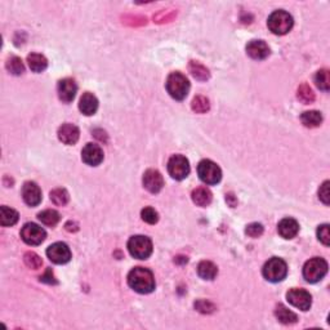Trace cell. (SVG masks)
<instances>
[{"instance_id": "10", "label": "cell", "mask_w": 330, "mask_h": 330, "mask_svg": "<svg viewBox=\"0 0 330 330\" xmlns=\"http://www.w3.org/2000/svg\"><path fill=\"white\" fill-rule=\"evenodd\" d=\"M286 299L292 306L302 311H308L312 305V297L305 289H291L286 293Z\"/></svg>"}, {"instance_id": "14", "label": "cell", "mask_w": 330, "mask_h": 330, "mask_svg": "<svg viewBox=\"0 0 330 330\" xmlns=\"http://www.w3.org/2000/svg\"><path fill=\"white\" fill-rule=\"evenodd\" d=\"M57 92H58V97H60L61 101H63V102L66 103L71 102V101L75 98V96H76V92H77L76 82H75L72 79H68V77L60 80L57 87Z\"/></svg>"}, {"instance_id": "13", "label": "cell", "mask_w": 330, "mask_h": 330, "mask_svg": "<svg viewBox=\"0 0 330 330\" xmlns=\"http://www.w3.org/2000/svg\"><path fill=\"white\" fill-rule=\"evenodd\" d=\"M142 182L146 190L151 194H157L159 191H161L162 186H164L162 176L155 169H148V171L145 172Z\"/></svg>"}, {"instance_id": "20", "label": "cell", "mask_w": 330, "mask_h": 330, "mask_svg": "<svg viewBox=\"0 0 330 330\" xmlns=\"http://www.w3.org/2000/svg\"><path fill=\"white\" fill-rule=\"evenodd\" d=\"M191 197H192V201L195 202L199 207H208L212 202V192L207 187H197L192 191L191 194Z\"/></svg>"}, {"instance_id": "26", "label": "cell", "mask_w": 330, "mask_h": 330, "mask_svg": "<svg viewBox=\"0 0 330 330\" xmlns=\"http://www.w3.org/2000/svg\"><path fill=\"white\" fill-rule=\"evenodd\" d=\"M37 218H39V221L43 225L49 226V227H53V226H56L60 222V214H58V212L52 211V209L39 213L37 214Z\"/></svg>"}, {"instance_id": "18", "label": "cell", "mask_w": 330, "mask_h": 330, "mask_svg": "<svg viewBox=\"0 0 330 330\" xmlns=\"http://www.w3.org/2000/svg\"><path fill=\"white\" fill-rule=\"evenodd\" d=\"M277 231H279L280 236L284 239H293L297 236V233L299 231V225L296 219L293 218H284L280 221L279 226H277Z\"/></svg>"}, {"instance_id": "37", "label": "cell", "mask_w": 330, "mask_h": 330, "mask_svg": "<svg viewBox=\"0 0 330 330\" xmlns=\"http://www.w3.org/2000/svg\"><path fill=\"white\" fill-rule=\"evenodd\" d=\"M330 182L329 181H325L324 183L321 185L319 190V199L324 202L325 205H329L330 202V190H329Z\"/></svg>"}, {"instance_id": "29", "label": "cell", "mask_w": 330, "mask_h": 330, "mask_svg": "<svg viewBox=\"0 0 330 330\" xmlns=\"http://www.w3.org/2000/svg\"><path fill=\"white\" fill-rule=\"evenodd\" d=\"M297 97L302 103L308 105V103H312L315 101V93L307 84H302L298 88V92H297Z\"/></svg>"}, {"instance_id": "30", "label": "cell", "mask_w": 330, "mask_h": 330, "mask_svg": "<svg viewBox=\"0 0 330 330\" xmlns=\"http://www.w3.org/2000/svg\"><path fill=\"white\" fill-rule=\"evenodd\" d=\"M68 192L65 190V188H56L51 192V200L53 204L58 205V207H63L68 202Z\"/></svg>"}, {"instance_id": "21", "label": "cell", "mask_w": 330, "mask_h": 330, "mask_svg": "<svg viewBox=\"0 0 330 330\" xmlns=\"http://www.w3.org/2000/svg\"><path fill=\"white\" fill-rule=\"evenodd\" d=\"M27 63L29 67L31 68V71L34 72H43L47 67H48V61L44 57L43 54L39 53H31L27 56Z\"/></svg>"}, {"instance_id": "22", "label": "cell", "mask_w": 330, "mask_h": 330, "mask_svg": "<svg viewBox=\"0 0 330 330\" xmlns=\"http://www.w3.org/2000/svg\"><path fill=\"white\" fill-rule=\"evenodd\" d=\"M197 273L204 280H213L218 273V268L211 261H202L197 266Z\"/></svg>"}, {"instance_id": "1", "label": "cell", "mask_w": 330, "mask_h": 330, "mask_svg": "<svg viewBox=\"0 0 330 330\" xmlns=\"http://www.w3.org/2000/svg\"><path fill=\"white\" fill-rule=\"evenodd\" d=\"M128 284L137 293H151L155 289L154 273L145 267L133 268L128 275Z\"/></svg>"}, {"instance_id": "33", "label": "cell", "mask_w": 330, "mask_h": 330, "mask_svg": "<svg viewBox=\"0 0 330 330\" xmlns=\"http://www.w3.org/2000/svg\"><path fill=\"white\" fill-rule=\"evenodd\" d=\"M23 262H25V265L27 266V267L32 268V270H37V268H40L42 265H43L42 258H40L36 253H34V252H27V253L23 256Z\"/></svg>"}, {"instance_id": "12", "label": "cell", "mask_w": 330, "mask_h": 330, "mask_svg": "<svg viewBox=\"0 0 330 330\" xmlns=\"http://www.w3.org/2000/svg\"><path fill=\"white\" fill-rule=\"evenodd\" d=\"M81 159L91 167H97L103 161V151L96 143H88L81 151Z\"/></svg>"}, {"instance_id": "16", "label": "cell", "mask_w": 330, "mask_h": 330, "mask_svg": "<svg viewBox=\"0 0 330 330\" xmlns=\"http://www.w3.org/2000/svg\"><path fill=\"white\" fill-rule=\"evenodd\" d=\"M246 53L253 60H265L270 56V47L263 40H252L246 46Z\"/></svg>"}, {"instance_id": "34", "label": "cell", "mask_w": 330, "mask_h": 330, "mask_svg": "<svg viewBox=\"0 0 330 330\" xmlns=\"http://www.w3.org/2000/svg\"><path fill=\"white\" fill-rule=\"evenodd\" d=\"M141 217H142L143 221L147 222L148 225H155V223L159 221V214H157V212L155 211L154 208H150V207L142 209V212H141Z\"/></svg>"}, {"instance_id": "19", "label": "cell", "mask_w": 330, "mask_h": 330, "mask_svg": "<svg viewBox=\"0 0 330 330\" xmlns=\"http://www.w3.org/2000/svg\"><path fill=\"white\" fill-rule=\"evenodd\" d=\"M79 108L82 114L87 115V116H91V115L96 114V111H97L98 100L96 98L94 94L87 92V93L82 94L81 98H80Z\"/></svg>"}, {"instance_id": "8", "label": "cell", "mask_w": 330, "mask_h": 330, "mask_svg": "<svg viewBox=\"0 0 330 330\" xmlns=\"http://www.w3.org/2000/svg\"><path fill=\"white\" fill-rule=\"evenodd\" d=\"M168 172L171 177L176 181L185 180L190 174V164L188 160L182 155H174L168 161Z\"/></svg>"}, {"instance_id": "5", "label": "cell", "mask_w": 330, "mask_h": 330, "mask_svg": "<svg viewBox=\"0 0 330 330\" xmlns=\"http://www.w3.org/2000/svg\"><path fill=\"white\" fill-rule=\"evenodd\" d=\"M262 273L267 281L280 282L286 277L287 266L282 259L271 258L270 261H267L266 265L263 266Z\"/></svg>"}, {"instance_id": "39", "label": "cell", "mask_w": 330, "mask_h": 330, "mask_svg": "<svg viewBox=\"0 0 330 330\" xmlns=\"http://www.w3.org/2000/svg\"><path fill=\"white\" fill-rule=\"evenodd\" d=\"M40 281L48 282V284H56V282H57L56 280H54L53 272H52L51 270H47L43 276H40Z\"/></svg>"}, {"instance_id": "15", "label": "cell", "mask_w": 330, "mask_h": 330, "mask_svg": "<svg viewBox=\"0 0 330 330\" xmlns=\"http://www.w3.org/2000/svg\"><path fill=\"white\" fill-rule=\"evenodd\" d=\"M23 201L29 207H36L42 202V191L35 182H26L22 187Z\"/></svg>"}, {"instance_id": "4", "label": "cell", "mask_w": 330, "mask_h": 330, "mask_svg": "<svg viewBox=\"0 0 330 330\" xmlns=\"http://www.w3.org/2000/svg\"><path fill=\"white\" fill-rule=\"evenodd\" d=\"M327 272V262L324 258L315 257V258L307 261L303 267V277L306 281L315 284L324 279V276Z\"/></svg>"}, {"instance_id": "7", "label": "cell", "mask_w": 330, "mask_h": 330, "mask_svg": "<svg viewBox=\"0 0 330 330\" xmlns=\"http://www.w3.org/2000/svg\"><path fill=\"white\" fill-rule=\"evenodd\" d=\"M197 174L207 185H217L222 178V171L212 160H201L197 165Z\"/></svg>"}, {"instance_id": "6", "label": "cell", "mask_w": 330, "mask_h": 330, "mask_svg": "<svg viewBox=\"0 0 330 330\" xmlns=\"http://www.w3.org/2000/svg\"><path fill=\"white\" fill-rule=\"evenodd\" d=\"M128 251L137 259H147L152 254V241L147 236L137 235L128 241Z\"/></svg>"}, {"instance_id": "32", "label": "cell", "mask_w": 330, "mask_h": 330, "mask_svg": "<svg viewBox=\"0 0 330 330\" xmlns=\"http://www.w3.org/2000/svg\"><path fill=\"white\" fill-rule=\"evenodd\" d=\"M6 66H7V70L13 75H21L25 72V66H23L22 60L18 57L8 58Z\"/></svg>"}, {"instance_id": "38", "label": "cell", "mask_w": 330, "mask_h": 330, "mask_svg": "<svg viewBox=\"0 0 330 330\" xmlns=\"http://www.w3.org/2000/svg\"><path fill=\"white\" fill-rule=\"evenodd\" d=\"M195 307L197 308V311H200V312L202 313H211L214 311V306L212 305L211 302H207V301H199L195 303Z\"/></svg>"}, {"instance_id": "27", "label": "cell", "mask_w": 330, "mask_h": 330, "mask_svg": "<svg viewBox=\"0 0 330 330\" xmlns=\"http://www.w3.org/2000/svg\"><path fill=\"white\" fill-rule=\"evenodd\" d=\"M315 82L316 87L321 91L327 92L330 89V76H329V71L322 68V70H319L317 74L315 75Z\"/></svg>"}, {"instance_id": "28", "label": "cell", "mask_w": 330, "mask_h": 330, "mask_svg": "<svg viewBox=\"0 0 330 330\" xmlns=\"http://www.w3.org/2000/svg\"><path fill=\"white\" fill-rule=\"evenodd\" d=\"M190 71H191V74L194 75L195 79H197V80H202V81H204V80L209 79L208 68L205 67V66H202L201 63H199V62L191 61Z\"/></svg>"}, {"instance_id": "36", "label": "cell", "mask_w": 330, "mask_h": 330, "mask_svg": "<svg viewBox=\"0 0 330 330\" xmlns=\"http://www.w3.org/2000/svg\"><path fill=\"white\" fill-rule=\"evenodd\" d=\"M245 233L251 237H259L263 233V226L261 223H251L245 228Z\"/></svg>"}, {"instance_id": "40", "label": "cell", "mask_w": 330, "mask_h": 330, "mask_svg": "<svg viewBox=\"0 0 330 330\" xmlns=\"http://www.w3.org/2000/svg\"><path fill=\"white\" fill-rule=\"evenodd\" d=\"M66 230L67 231H77L79 230V227H77V225L75 222H68V223H66Z\"/></svg>"}, {"instance_id": "31", "label": "cell", "mask_w": 330, "mask_h": 330, "mask_svg": "<svg viewBox=\"0 0 330 330\" xmlns=\"http://www.w3.org/2000/svg\"><path fill=\"white\" fill-rule=\"evenodd\" d=\"M191 107L196 114H205L207 111H209L211 105H209L208 98L204 97V96H197L191 103Z\"/></svg>"}, {"instance_id": "23", "label": "cell", "mask_w": 330, "mask_h": 330, "mask_svg": "<svg viewBox=\"0 0 330 330\" xmlns=\"http://www.w3.org/2000/svg\"><path fill=\"white\" fill-rule=\"evenodd\" d=\"M275 316H276V319L279 320L281 324L289 325V324H294L297 322L298 317H297L296 313L293 311H291L289 308H286L285 306L279 305L275 310Z\"/></svg>"}, {"instance_id": "2", "label": "cell", "mask_w": 330, "mask_h": 330, "mask_svg": "<svg viewBox=\"0 0 330 330\" xmlns=\"http://www.w3.org/2000/svg\"><path fill=\"white\" fill-rule=\"evenodd\" d=\"M167 91L174 100L182 101L190 91V82L181 72H172L167 79Z\"/></svg>"}, {"instance_id": "11", "label": "cell", "mask_w": 330, "mask_h": 330, "mask_svg": "<svg viewBox=\"0 0 330 330\" xmlns=\"http://www.w3.org/2000/svg\"><path fill=\"white\" fill-rule=\"evenodd\" d=\"M47 256L56 265H65L71 259V252L65 242H54L47 249Z\"/></svg>"}, {"instance_id": "3", "label": "cell", "mask_w": 330, "mask_h": 330, "mask_svg": "<svg viewBox=\"0 0 330 330\" xmlns=\"http://www.w3.org/2000/svg\"><path fill=\"white\" fill-rule=\"evenodd\" d=\"M294 25L292 15L285 11H275L268 17L267 26L268 29L275 35H285L291 31Z\"/></svg>"}, {"instance_id": "9", "label": "cell", "mask_w": 330, "mask_h": 330, "mask_svg": "<svg viewBox=\"0 0 330 330\" xmlns=\"http://www.w3.org/2000/svg\"><path fill=\"white\" fill-rule=\"evenodd\" d=\"M21 237L29 245H39L46 240L47 232L43 227L35 223H26L21 230Z\"/></svg>"}, {"instance_id": "17", "label": "cell", "mask_w": 330, "mask_h": 330, "mask_svg": "<svg viewBox=\"0 0 330 330\" xmlns=\"http://www.w3.org/2000/svg\"><path fill=\"white\" fill-rule=\"evenodd\" d=\"M58 138L62 143L65 145H75L79 140V128L74 124H70V122H66V124H62L58 129Z\"/></svg>"}, {"instance_id": "25", "label": "cell", "mask_w": 330, "mask_h": 330, "mask_svg": "<svg viewBox=\"0 0 330 330\" xmlns=\"http://www.w3.org/2000/svg\"><path fill=\"white\" fill-rule=\"evenodd\" d=\"M301 121L307 128H316V127H319L322 122V115L319 111H315V110L306 111L302 114Z\"/></svg>"}, {"instance_id": "24", "label": "cell", "mask_w": 330, "mask_h": 330, "mask_svg": "<svg viewBox=\"0 0 330 330\" xmlns=\"http://www.w3.org/2000/svg\"><path fill=\"white\" fill-rule=\"evenodd\" d=\"M18 222V213L15 209L8 208V207H2L0 208V225L4 227L13 226Z\"/></svg>"}, {"instance_id": "35", "label": "cell", "mask_w": 330, "mask_h": 330, "mask_svg": "<svg viewBox=\"0 0 330 330\" xmlns=\"http://www.w3.org/2000/svg\"><path fill=\"white\" fill-rule=\"evenodd\" d=\"M317 237H319V240L325 245V246H329L330 245L329 225L319 226V228H317Z\"/></svg>"}]
</instances>
